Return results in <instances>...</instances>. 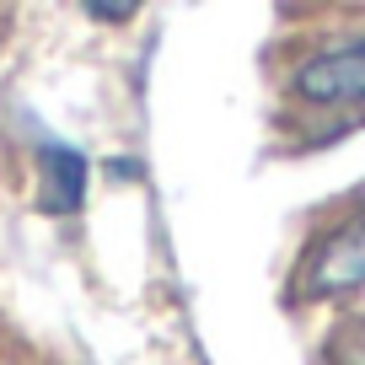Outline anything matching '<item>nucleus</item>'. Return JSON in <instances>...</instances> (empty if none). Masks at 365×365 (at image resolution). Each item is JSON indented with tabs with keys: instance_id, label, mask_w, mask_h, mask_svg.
Returning a JSON list of instances; mask_svg holds the SVG:
<instances>
[{
	"instance_id": "nucleus-1",
	"label": "nucleus",
	"mask_w": 365,
	"mask_h": 365,
	"mask_svg": "<svg viewBox=\"0 0 365 365\" xmlns=\"http://www.w3.org/2000/svg\"><path fill=\"white\" fill-rule=\"evenodd\" d=\"M360 285H365V210L354 220H344L339 231H328L312 247V258L301 263V296L307 301H328Z\"/></svg>"
},
{
	"instance_id": "nucleus-2",
	"label": "nucleus",
	"mask_w": 365,
	"mask_h": 365,
	"mask_svg": "<svg viewBox=\"0 0 365 365\" xmlns=\"http://www.w3.org/2000/svg\"><path fill=\"white\" fill-rule=\"evenodd\" d=\"M296 86L312 103H365V38H349V43L307 59Z\"/></svg>"
},
{
	"instance_id": "nucleus-3",
	"label": "nucleus",
	"mask_w": 365,
	"mask_h": 365,
	"mask_svg": "<svg viewBox=\"0 0 365 365\" xmlns=\"http://www.w3.org/2000/svg\"><path fill=\"white\" fill-rule=\"evenodd\" d=\"M86 199V156L70 145H43L38 150V205L48 215H70Z\"/></svg>"
},
{
	"instance_id": "nucleus-4",
	"label": "nucleus",
	"mask_w": 365,
	"mask_h": 365,
	"mask_svg": "<svg viewBox=\"0 0 365 365\" xmlns=\"http://www.w3.org/2000/svg\"><path fill=\"white\" fill-rule=\"evenodd\" d=\"M322 360L328 365H365V317H349L328 333L322 344Z\"/></svg>"
},
{
	"instance_id": "nucleus-5",
	"label": "nucleus",
	"mask_w": 365,
	"mask_h": 365,
	"mask_svg": "<svg viewBox=\"0 0 365 365\" xmlns=\"http://www.w3.org/2000/svg\"><path fill=\"white\" fill-rule=\"evenodd\" d=\"M86 16H97V22H129L135 6H86Z\"/></svg>"
}]
</instances>
